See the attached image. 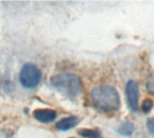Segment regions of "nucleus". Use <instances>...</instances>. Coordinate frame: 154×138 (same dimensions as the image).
Here are the masks:
<instances>
[{"mask_svg": "<svg viewBox=\"0 0 154 138\" xmlns=\"http://www.w3.org/2000/svg\"><path fill=\"white\" fill-rule=\"evenodd\" d=\"M153 107H154L153 101H152V100H151V99H145V100L143 101V103H142L141 109H142V110H143V113L148 114V113H150V112L152 110Z\"/></svg>", "mask_w": 154, "mask_h": 138, "instance_id": "9", "label": "nucleus"}, {"mask_svg": "<svg viewBox=\"0 0 154 138\" xmlns=\"http://www.w3.org/2000/svg\"><path fill=\"white\" fill-rule=\"evenodd\" d=\"M134 132V125L129 120L124 121L117 128V133L121 136L129 137Z\"/></svg>", "mask_w": 154, "mask_h": 138, "instance_id": "7", "label": "nucleus"}, {"mask_svg": "<svg viewBox=\"0 0 154 138\" xmlns=\"http://www.w3.org/2000/svg\"><path fill=\"white\" fill-rule=\"evenodd\" d=\"M69 138H74V137H69Z\"/></svg>", "mask_w": 154, "mask_h": 138, "instance_id": "12", "label": "nucleus"}, {"mask_svg": "<svg viewBox=\"0 0 154 138\" xmlns=\"http://www.w3.org/2000/svg\"><path fill=\"white\" fill-rule=\"evenodd\" d=\"M81 137L85 138H103L101 132L98 129L93 128H81L78 132Z\"/></svg>", "mask_w": 154, "mask_h": 138, "instance_id": "8", "label": "nucleus"}, {"mask_svg": "<svg viewBox=\"0 0 154 138\" xmlns=\"http://www.w3.org/2000/svg\"><path fill=\"white\" fill-rule=\"evenodd\" d=\"M146 89H147V91H148V92L150 94L154 96V72L152 74H151L147 78Z\"/></svg>", "mask_w": 154, "mask_h": 138, "instance_id": "10", "label": "nucleus"}, {"mask_svg": "<svg viewBox=\"0 0 154 138\" xmlns=\"http://www.w3.org/2000/svg\"><path fill=\"white\" fill-rule=\"evenodd\" d=\"M33 118L41 123L48 124L54 121L57 118L56 111L50 109H38L32 113Z\"/></svg>", "mask_w": 154, "mask_h": 138, "instance_id": "5", "label": "nucleus"}, {"mask_svg": "<svg viewBox=\"0 0 154 138\" xmlns=\"http://www.w3.org/2000/svg\"><path fill=\"white\" fill-rule=\"evenodd\" d=\"M93 106L104 112H114L120 109L121 100L118 91L111 85H98L90 92Z\"/></svg>", "mask_w": 154, "mask_h": 138, "instance_id": "1", "label": "nucleus"}, {"mask_svg": "<svg viewBox=\"0 0 154 138\" xmlns=\"http://www.w3.org/2000/svg\"><path fill=\"white\" fill-rule=\"evenodd\" d=\"M125 95L128 106L133 111H137L139 108V85L135 81H129L125 86Z\"/></svg>", "mask_w": 154, "mask_h": 138, "instance_id": "4", "label": "nucleus"}, {"mask_svg": "<svg viewBox=\"0 0 154 138\" xmlns=\"http://www.w3.org/2000/svg\"><path fill=\"white\" fill-rule=\"evenodd\" d=\"M146 128H147L148 132L151 135H153L154 136V118H152V119H148V121L146 123Z\"/></svg>", "mask_w": 154, "mask_h": 138, "instance_id": "11", "label": "nucleus"}, {"mask_svg": "<svg viewBox=\"0 0 154 138\" xmlns=\"http://www.w3.org/2000/svg\"><path fill=\"white\" fill-rule=\"evenodd\" d=\"M51 86L62 95L74 99L79 97L83 91L80 78L71 73H61L51 78Z\"/></svg>", "mask_w": 154, "mask_h": 138, "instance_id": "2", "label": "nucleus"}, {"mask_svg": "<svg viewBox=\"0 0 154 138\" xmlns=\"http://www.w3.org/2000/svg\"><path fill=\"white\" fill-rule=\"evenodd\" d=\"M79 122V119L76 116H69L59 120L56 123V128L60 131H68L75 128Z\"/></svg>", "mask_w": 154, "mask_h": 138, "instance_id": "6", "label": "nucleus"}, {"mask_svg": "<svg viewBox=\"0 0 154 138\" xmlns=\"http://www.w3.org/2000/svg\"><path fill=\"white\" fill-rule=\"evenodd\" d=\"M42 77V71L34 63L24 64L19 73V82L25 89H33L37 87Z\"/></svg>", "mask_w": 154, "mask_h": 138, "instance_id": "3", "label": "nucleus"}]
</instances>
